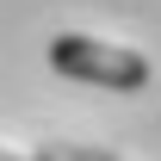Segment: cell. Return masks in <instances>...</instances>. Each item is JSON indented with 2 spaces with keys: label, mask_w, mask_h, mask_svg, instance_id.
<instances>
[{
  "label": "cell",
  "mask_w": 161,
  "mask_h": 161,
  "mask_svg": "<svg viewBox=\"0 0 161 161\" xmlns=\"http://www.w3.org/2000/svg\"><path fill=\"white\" fill-rule=\"evenodd\" d=\"M50 68L68 80H93V87H112V93H136L149 87V62L124 43H99V37H80V31H62L50 37Z\"/></svg>",
  "instance_id": "6da1fadb"
},
{
  "label": "cell",
  "mask_w": 161,
  "mask_h": 161,
  "mask_svg": "<svg viewBox=\"0 0 161 161\" xmlns=\"http://www.w3.org/2000/svg\"><path fill=\"white\" fill-rule=\"evenodd\" d=\"M0 161H19V155H6V149H0Z\"/></svg>",
  "instance_id": "7a4b0ae2"
}]
</instances>
